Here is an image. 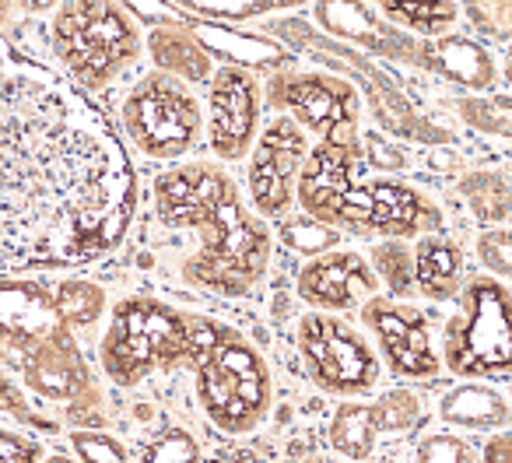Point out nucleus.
<instances>
[{
	"instance_id": "nucleus-11",
	"label": "nucleus",
	"mask_w": 512,
	"mask_h": 463,
	"mask_svg": "<svg viewBox=\"0 0 512 463\" xmlns=\"http://www.w3.org/2000/svg\"><path fill=\"white\" fill-rule=\"evenodd\" d=\"M309 155V141L292 116H278L253 148L249 193L264 218H285L292 207V186Z\"/></svg>"
},
{
	"instance_id": "nucleus-32",
	"label": "nucleus",
	"mask_w": 512,
	"mask_h": 463,
	"mask_svg": "<svg viewBox=\"0 0 512 463\" xmlns=\"http://www.w3.org/2000/svg\"><path fill=\"white\" fill-rule=\"evenodd\" d=\"M18 8L22 11H32V15H39V11H50V8H57L60 0H15Z\"/></svg>"
},
{
	"instance_id": "nucleus-33",
	"label": "nucleus",
	"mask_w": 512,
	"mask_h": 463,
	"mask_svg": "<svg viewBox=\"0 0 512 463\" xmlns=\"http://www.w3.org/2000/svg\"><path fill=\"white\" fill-rule=\"evenodd\" d=\"M488 460H509V435H502V439L491 442V453Z\"/></svg>"
},
{
	"instance_id": "nucleus-1",
	"label": "nucleus",
	"mask_w": 512,
	"mask_h": 463,
	"mask_svg": "<svg viewBox=\"0 0 512 463\" xmlns=\"http://www.w3.org/2000/svg\"><path fill=\"white\" fill-rule=\"evenodd\" d=\"M134 207V165L99 106L0 36V271L113 253Z\"/></svg>"
},
{
	"instance_id": "nucleus-16",
	"label": "nucleus",
	"mask_w": 512,
	"mask_h": 463,
	"mask_svg": "<svg viewBox=\"0 0 512 463\" xmlns=\"http://www.w3.org/2000/svg\"><path fill=\"white\" fill-rule=\"evenodd\" d=\"M421 400L414 393H386L379 404L372 407H358L348 404L337 411L334 421V446L341 449L344 456H362L372 453V442L383 432H404V428L418 425L421 421Z\"/></svg>"
},
{
	"instance_id": "nucleus-30",
	"label": "nucleus",
	"mask_w": 512,
	"mask_h": 463,
	"mask_svg": "<svg viewBox=\"0 0 512 463\" xmlns=\"http://www.w3.org/2000/svg\"><path fill=\"white\" fill-rule=\"evenodd\" d=\"M463 442H456V439H432V442H425V446H421V456H425V460H435V456H439V460H467V453H463Z\"/></svg>"
},
{
	"instance_id": "nucleus-12",
	"label": "nucleus",
	"mask_w": 512,
	"mask_h": 463,
	"mask_svg": "<svg viewBox=\"0 0 512 463\" xmlns=\"http://www.w3.org/2000/svg\"><path fill=\"white\" fill-rule=\"evenodd\" d=\"M211 151L225 162H239L253 148L256 123H260V88L242 67H221L211 78Z\"/></svg>"
},
{
	"instance_id": "nucleus-3",
	"label": "nucleus",
	"mask_w": 512,
	"mask_h": 463,
	"mask_svg": "<svg viewBox=\"0 0 512 463\" xmlns=\"http://www.w3.org/2000/svg\"><path fill=\"white\" fill-rule=\"evenodd\" d=\"M295 197L309 218L348 228L355 236L411 239L439 221L418 190L397 179L365 176V151L355 137L309 148L295 179Z\"/></svg>"
},
{
	"instance_id": "nucleus-6",
	"label": "nucleus",
	"mask_w": 512,
	"mask_h": 463,
	"mask_svg": "<svg viewBox=\"0 0 512 463\" xmlns=\"http://www.w3.org/2000/svg\"><path fill=\"white\" fill-rule=\"evenodd\" d=\"M197 393L207 418L228 435L253 432L271 404V376L264 358L239 334L221 327L197 362Z\"/></svg>"
},
{
	"instance_id": "nucleus-21",
	"label": "nucleus",
	"mask_w": 512,
	"mask_h": 463,
	"mask_svg": "<svg viewBox=\"0 0 512 463\" xmlns=\"http://www.w3.org/2000/svg\"><path fill=\"white\" fill-rule=\"evenodd\" d=\"M151 57L158 60V67H165V74H183L190 81H200L207 74V53L193 43L190 36H179V32H151L148 39Z\"/></svg>"
},
{
	"instance_id": "nucleus-8",
	"label": "nucleus",
	"mask_w": 512,
	"mask_h": 463,
	"mask_svg": "<svg viewBox=\"0 0 512 463\" xmlns=\"http://www.w3.org/2000/svg\"><path fill=\"white\" fill-rule=\"evenodd\" d=\"M130 141L151 158H179L200 137V106L176 74H151L123 102Z\"/></svg>"
},
{
	"instance_id": "nucleus-14",
	"label": "nucleus",
	"mask_w": 512,
	"mask_h": 463,
	"mask_svg": "<svg viewBox=\"0 0 512 463\" xmlns=\"http://www.w3.org/2000/svg\"><path fill=\"white\" fill-rule=\"evenodd\" d=\"M25 383L53 400H71L88 390V369L74 344L67 320H60L43 337L25 344Z\"/></svg>"
},
{
	"instance_id": "nucleus-17",
	"label": "nucleus",
	"mask_w": 512,
	"mask_h": 463,
	"mask_svg": "<svg viewBox=\"0 0 512 463\" xmlns=\"http://www.w3.org/2000/svg\"><path fill=\"white\" fill-rule=\"evenodd\" d=\"M64 320L57 309V295L43 285H0V334L15 344H29Z\"/></svg>"
},
{
	"instance_id": "nucleus-4",
	"label": "nucleus",
	"mask_w": 512,
	"mask_h": 463,
	"mask_svg": "<svg viewBox=\"0 0 512 463\" xmlns=\"http://www.w3.org/2000/svg\"><path fill=\"white\" fill-rule=\"evenodd\" d=\"M221 323L179 313L155 299H123L102 337V369L113 383L134 386L158 369L197 365Z\"/></svg>"
},
{
	"instance_id": "nucleus-25",
	"label": "nucleus",
	"mask_w": 512,
	"mask_h": 463,
	"mask_svg": "<svg viewBox=\"0 0 512 463\" xmlns=\"http://www.w3.org/2000/svg\"><path fill=\"white\" fill-rule=\"evenodd\" d=\"M74 449H78V456H85V460H102V463H120V460H130V453L120 446L116 439H109V435H92V432H74Z\"/></svg>"
},
{
	"instance_id": "nucleus-31",
	"label": "nucleus",
	"mask_w": 512,
	"mask_h": 463,
	"mask_svg": "<svg viewBox=\"0 0 512 463\" xmlns=\"http://www.w3.org/2000/svg\"><path fill=\"white\" fill-rule=\"evenodd\" d=\"M18 397H22V393H18L15 386L8 383V379H0V407H8V411H22Z\"/></svg>"
},
{
	"instance_id": "nucleus-15",
	"label": "nucleus",
	"mask_w": 512,
	"mask_h": 463,
	"mask_svg": "<svg viewBox=\"0 0 512 463\" xmlns=\"http://www.w3.org/2000/svg\"><path fill=\"white\" fill-rule=\"evenodd\" d=\"M376 292V274L362 253L330 250L299 274V295L316 309H355Z\"/></svg>"
},
{
	"instance_id": "nucleus-2",
	"label": "nucleus",
	"mask_w": 512,
	"mask_h": 463,
	"mask_svg": "<svg viewBox=\"0 0 512 463\" xmlns=\"http://www.w3.org/2000/svg\"><path fill=\"white\" fill-rule=\"evenodd\" d=\"M155 211L169 228H197L200 253L186 278L221 295H246L264 278L271 232L246 214L228 172L214 165H179L155 179Z\"/></svg>"
},
{
	"instance_id": "nucleus-26",
	"label": "nucleus",
	"mask_w": 512,
	"mask_h": 463,
	"mask_svg": "<svg viewBox=\"0 0 512 463\" xmlns=\"http://www.w3.org/2000/svg\"><path fill=\"white\" fill-rule=\"evenodd\" d=\"M144 460H197V442L186 432H169L144 449Z\"/></svg>"
},
{
	"instance_id": "nucleus-5",
	"label": "nucleus",
	"mask_w": 512,
	"mask_h": 463,
	"mask_svg": "<svg viewBox=\"0 0 512 463\" xmlns=\"http://www.w3.org/2000/svg\"><path fill=\"white\" fill-rule=\"evenodd\" d=\"M50 36L53 53L81 88L109 85L141 57V32L116 0H60Z\"/></svg>"
},
{
	"instance_id": "nucleus-7",
	"label": "nucleus",
	"mask_w": 512,
	"mask_h": 463,
	"mask_svg": "<svg viewBox=\"0 0 512 463\" xmlns=\"http://www.w3.org/2000/svg\"><path fill=\"white\" fill-rule=\"evenodd\" d=\"M446 365L456 376L509 379V288L474 278L446 323Z\"/></svg>"
},
{
	"instance_id": "nucleus-22",
	"label": "nucleus",
	"mask_w": 512,
	"mask_h": 463,
	"mask_svg": "<svg viewBox=\"0 0 512 463\" xmlns=\"http://www.w3.org/2000/svg\"><path fill=\"white\" fill-rule=\"evenodd\" d=\"M372 264H376L379 278L390 285L393 295H411L414 292V257L404 243H383L372 253Z\"/></svg>"
},
{
	"instance_id": "nucleus-10",
	"label": "nucleus",
	"mask_w": 512,
	"mask_h": 463,
	"mask_svg": "<svg viewBox=\"0 0 512 463\" xmlns=\"http://www.w3.org/2000/svg\"><path fill=\"white\" fill-rule=\"evenodd\" d=\"M274 109L292 113L295 123L320 134L323 141H348L355 137L358 99L344 81L323 74H281L267 88Z\"/></svg>"
},
{
	"instance_id": "nucleus-27",
	"label": "nucleus",
	"mask_w": 512,
	"mask_h": 463,
	"mask_svg": "<svg viewBox=\"0 0 512 463\" xmlns=\"http://www.w3.org/2000/svg\"><path fill=\"white\" fill-rule=\"evenodd\" d=\"M481 257L491 271L509 278V228H495V232L481 236Z\"/></svg>"
},
{
	"instance_id": "nucleus-29",
	"label": "nucleus",
	"mask_w": 512,
	"mask_h": 463,
	"mask_svg": "<svg viewBox=\"0 0 512 463\" xmlns=\"http://www.w3.org/2000/svg\"><path fill=\"white\" fill-rule=\"evenodd\" d=\"M39 446L25 435H15L8 428H0V463H25V460H39Z\"/></svg>"
},
{
	"instance_id": "nucleus-24",
	"label": "nucleus",
	"mask_w": 512,
	"mask_h": 463,
	"mask_svg": "<svg viewBox=\"0 0 512 463\" xmlns=\"http://www.w3.org/2000/svg\"><path fill=\"white\" fill-rule=\"evenodd\" d=\"M285 239L302 253H323L337 243V232H330L327 225H320L316 218H299V221H285Z\"/></svg>"
},
{
	"instance_id": "nucleus-20",
	"label": "nucleus",
	"mask_w": 512,
	"mask_h": 463,
	"mask_svg": "<svg viewBox=\"0 0 512 463\" xmlns=\"http://www.w3.org/2000/svg\"><path fill=\"white\" fill-rule=\"evenodd\" d=\"M446 421L453 425H470V428H488V425H502L509 418V407L498 397L495 390H481V386H463L442 407Z\"/></svg>"
},
{
	"instance_id": "nucleus-18",
	"label": "nucleus",
	"mask_w": 512,
	"mask_h": 463,
	"mask_svg": "<svg viewBox=\"0 0 512 463\" xmlns=\"http://www.w3.org/2000/svg\"><path fill=\"white\" fill-rule=\"evenodd\" d=\"M414 257V285L432 302H446L460 292V250L449 239L421 236L411 250Z\"/></svg>"
},
{
	"instance_id": "nucleus-28",
	"label": "nucleus",
	"mask_w": 512,
	"mask_h": 463,
	"mask_svg": "<svg viewBox=\"0 0 512 463\" xmlns=\"http://www.w3.org/2000/svg\"><path fill=\"white\" fill-rule=\"evenodd\" d=\"M197 8L218 11V15H249V11H264V8H285V4H299V0H190Z\"/></svg>"
},
{
	"instance_id": "nucleus-34",
	"label": "nucleus",
	"mask_w": 512,
	"mask_h": 463,
	"mask_svg": "<svg viewBox=\"0 0 512 463\" xmlns=\"http://www.w3.org/2000/svg\"><path fill=\"white\" fill-rule=\"evenodd\" d=\"M11 18V0H0V25Z\"/></svg>"
},
{
	"instance_id": "nucleus-23",
	"label": "nucleus",
	"mask_w": 512,
	"mask_h": 463,
	"mask_svg": "<svg viewBox=\"0 0 512 463\" xmlns=\"http://www.w3.org/2000/svg\"><path fill=\"white\" fill-rule=\"evenodd\" d=\"M102 306H106V295L88 281H67L57 288V309L67 323H92Z\"/></svg>"
},
{
	"instance_id": "nucleus-19",
	"label": "nucleus",
	"mask_w": 512,
	"mask_h": 463,
	"mask_svg": "<svg viewBox=\"0 0 512 463\" xmlns=\"http://www.w3.org/2000/svg\"><path fill=\"white\" fill-rule=\"evenodd\" d=\"M379 8L390 22L421 36H439L456 22V0H379Z\"/></svg>"
},
{
	"instance_id": "nucleus-13",
	"label": "nucleus",
	"mask_w": 512,
	"mask_h": 463,
	"mask_svg": "<svg viewBox=\"0 0 512 463\" xmlns=\"http://www.w3.org/2000/svg\"><path fill=\"white\" fill-rule=\"evenodd\" d=\"M362 316L393 372L407 379H428L439 372V358H435L425 316L418 309L397 306L393 299H369L362 302Z\"/></svg>"
},
{
	"instance_id": "nucleus-9",
	"label": "nucleus",
	"mask_w": 512,
	"mask_h": 463,
	"mask_svg": "<svg viewBox=\"0 0 512 463\" xmlns=\"http://www.w3.org/2000/svg\"><path fill=\"white\" fill-rule=\"evenodd\" d=\"M299 351L309 379L327 393H362L379 379L376 351L337 316H302Z\"/></svg>"
}]
</instances>
